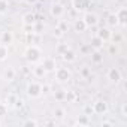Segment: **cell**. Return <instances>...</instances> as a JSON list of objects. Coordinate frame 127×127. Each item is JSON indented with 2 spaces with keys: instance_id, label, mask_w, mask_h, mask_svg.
Masks as SVG:
<instances>
[{
  "instance_id": "cell-34",
  "label": "cell",
  "mask_w": 127,
  "mask_h": 127,
  "mask_svg": "<svg viewBox=\"0 0 127 127\" xmlns=\"http://www.w3.org/2000/svg\"><path fill=\"white\" fill-rule=\"evenodd\" d=\"M39 123L36 121V120H32V118H29V120H26V121H23L21 123V126H37Z\"/></svg>"
},
{
  "instance_id": "cell-17",
  "label": "cell",
  "mask_w": 127,
  "mask_h": 127,
  "mask_svg": "<svg viewBox=\"0 0 127 127\" xmlns=\"http://www.w3.org/2000/svg\"><path fill=\"white\" fill-rule=\"evenodd\" d=\"M91 61L94 63V64H99V63L103 61V54L100 52V49H94L91 52Z\"/></svg>"
},
{
  "instance_id": "cell-29",
  "label": "cell",
  "mask_w": 127,
  "mask_h": 127,
  "mask_svg": "<svg viewBox=\"0 0 127 127\" xmlns=\"http://www.w3.org/2000/svg\"><path fill=\"white\" fill-rule=\"evenodd\" d=\"M58 29H60L63 33H66V32L69 30V24H67V21H64V20H60V23H58Z\"/></svg>"
},
{
  "instance_id": "cell-10",
  "label": "cell",
  "mask_w": 127,
  "mask_h": 127,
  "mask_svg": "<svg viewBox=\"0 0 127 127\" xmlns=\"http://www.w3.org/2000/svg\"><path fill=\"white\" fill-rule=\"evenodd\" d=\"M2 78H3V81H6V82H14L15 78H17V70L9 66V67H6V69L3 70Z\"/></svg>"
},
{
  "instance_id": "cell-7",
  "label": "cell",
  "mask_w": 127,
  "mask_h": 127,
  "mask_svg": "<svg viewBox=\"0 0 127 127\" xmlns=\"http://www.w3.org/2000/svg\"><path fill=\"white\" fill-rule=\"evenodd\" d=\"M49 12H51V15L54 18H61L63 15H64V6H63L61 3H58V2H54L51 5V8H49Z\"/></svg>"
},
{
  "instance_id": "cell-42",
  "label": "cell",
  "mask_w": 127,
  "mask_h": 127,
  "mask_svg": "<svg viewBox=\"0 0 127 127\" xmlns=\"http://www.w3.org/2000/svg\"><path fill=\"white\" fill-rule=\"evenodd\" d=\"M102 126H114V121H102Z\"/></svg>"
},
{
  "instance_id": "cell-45",
  "label": "cell",
  "mask_w": 127,
  "mask_h": 127,
  "mask_svg": "<svg viewBox=\"0 0 127 127\" xmlns=\"http://www.w3.org/2000/svg\"><path fill=\"white\" fill-rule=\"evenodd\" d=\"M0 126H2V121H0Z\"/></svg>"
},
{
  "instance_id": "cell-4",
  "label": "cell",
  "mask_w": 127,
  "mask_h": 127,
  "mask_svg": "<svg viewBox=\"0 0 127 127\" xmlns=\"http://www.w3.org/2000/svg\"><path fill=\"white\" fill-rule=\"evenodd\" d=\"M55 79L58 82H67L72 78V73L67 67H55Z\"/></svg>"
},
{
  "instance_id": "cell-43",
  "label": "cell",
  "mask_w": 127,
  "mask_h": 127,
  "mask_svg": "<svg viewBox=\"0 0 127 127\" xmlns=\"http://www.w3.org/2000/svg\"><path fill=\"white\" fill-rule=\"evenodd\" d=\"M88 49H91V48H90V45H87V46H82V52H87Z\"/></svg>"
},
{
  "instance_id": "cell-20",
  "label": "cell",
  "mask_w": 127,
  "mask_h": 127,
  "mask_svg": "<svg viewBox=\"0 0 127 127\" xmlns=\"http://www.w3.org/2000/svg\"><path fill=\"white\" fill-rule=\"evenodd\" d=\"M90 123H91V121H90V117H88V115H85V114H82V115L75 121V124H76V126H90Z\"/></svg>"
},
{
  "instance_id": "cell-32",
  "label": "cell",
  "mask_w": 127,
  "mask_h": 127,
  "mask_svg": "<svg viewBox=\"0 0 127 127\" xmlns=\"http://www.w3.org/2000/svg\"><path fill=\"white\" fill-rule=\"evenodd\" d=\"M8 114V105L0 102V117H5Z\"/></svg>"
},
{
  "instance_id": "cell-40",
  "label": "cell",
  "mask_w": 127,
  "mask_h": 127,
  "mask_svg": "<svg viewBox=\"0 0 127 127\" xmlns=\"http://www.w3.org/2000/svg\"><path fill=\"white\" fill-rule=\"evenodd\" d=\"M48 91H49V85H42V94H45Z\"/></svg>"
},
{
  "instance_id": "cell-11",
  "label": "cell",
  "mask_w": 127,
  "mask_h": 127,
  "mask_svg": "<svg viewBox=\"0 0 127 127\" xmlns=\"http://www.w3.org/2000/svg\"><path fill=\"white\" fill-rule=\"evenodd\" d=\"M96 36H97V37H100L103 42H108V40H111L112 32H111V29H109V27H100V29L96 32Z\"/></svg>"
},
{
  "instance_id": "cell-18",
  "label": "cell",
  "mask_w": 127,
  "mask_h": 127,
  "mask_svg": "<svg viewBox=\"0 0 127 127\" xmlns=\"http://www.w3.org/2000/svg\"><path fill=\"white\" fill-rule=\"evenodd\" d=\"M73 27H75V32H78V33H84V32L88 29L82 18H81V20H76V21H75V24H73Z\"/></svg>"
},
{
  "instance_id": "cell-6",
  "label": "cell",
  "mask_w": 127,
  "mask_h": 127,
  "mask_svg": "<svg viewBox=\"0 0 127 127\" xmlns=\"http://www.w3.org/2000/svg\"><path fill=\"white\" fill-rule=\"evenodd\" d=\"M91 106H93V112L97 114V115H105L109 111V106L105 100H96Z\"/></svg>"
},
{
  "instance_id": "cell-36",
  "label": "cell",
  "mask_w": 127,
  "mask_h": 127,
  "mask_svg": "<svg viewBox=\"0 0 127 127\" xmlns=\"http://www.w3.org/2000/svg\"><path fill=\"white\" fill-rule=\"evenodd\" d=\"M121 117L123 118H127V103H123L121 105Z\"/></svg>"
},
{
  "instance_id": "cell-38",
  "label": "cell",
  "mask_w": 127,
  "mask_h": 127,
  "mask_svg": "<svg viewBox=\"0 0 127 127\" xmlns=\"http://www.w3.org/2000/svg\"><path fill=\"white\" fill-rule=\"evenodd\" d=\"M111 39H114V43H120L121 42V34H118V33L117 34H112Z\"/></svg>"
},
{
  "instance_id": "cell-31",
  "label": "cell",
  "mask_w": 127,
  "mask_h": 127,
  "mask_svg": "<svg viewBox=\"0 0 127 127\" xmlns=\"http://www.w3.org/2000/svg\"><path fill=\"white\" fill-rule=\"evenodd\" d=\"M82 114H85V115H88V117H90L91 114H94V112H93V106H91V105H85V106L82 108Z\"/></svg>"
},
{
  "instance_id": "cell-30",
  "label": "cell",
  "mask_w": 127,
  "mask_h": 127,
  "mask_svg": "<svg viewBox=\"0 0 127 127\" xmlns=\"http://www.w3.org/2000/svg\"><path fill=\"white\" fill-rule=\"evenodd\" d=\"M108 52L109 54H117L118 52V46H117V43H109V46H108Z\"/></svg>"
},
{
  "instance_id": "cell-15",
  "label": "cell",
  "mask_w": 127,
  "mask_h": 127,
  "mask_svg": "<svg viewBox=\"0 0 127 127\" xmlns=\"http://www.w3.org/2000/svg\"><path fill=\"white\" fill-rule=\"evenodd\" d=\"M34 23H36V15H34V14L27 12V14L23 15V24H26V26H33Z\"/></svg>"
},
{
  "instance_id": "cell-22",
  "label": "cell",
  "mask_w": 127,
  "mask_h": 127,
  "mask_svg": "<svg viewBox=\"0 0 127 127\" xmlns=\"http://www.w3.org/2000/svg\"><path fill=\"white\" fill-rule=\"evenodd\" d=\"M9 12V2L8 0H0V15H6Z\"/></svg>"
},
{
  "instance_id": "cell-27",
  "label": "cell",
  "mask_w": 127,
  "mask_h": 127,
  "mask_svg": "<svg viewBox=\"0 0 127 127\" xmlns=\"http://www.w3.org/2000/svg\"><path fill=\"white\" fill-rule=\"evenodd\" d=\"M69 48H70V46H69L67 43H58V45H57V48H55V51H57V54H60V55H61L63 52H66Z\"/></svg>"
},
{
  "instance_id": "cell-1",
  "label": "cell",
  "mask_w": 127,
  "mask_h": 127,
  "mask_svg": "<svg viewBox=\"0 0 127 127\" xmlns=\"http://www.w3.org/2000/svg\"><path fill=\"white\" fill-rule=\"evenodd\" d=\"M24 57L29 63H32V64H36V63L40 61L42 58V51L37 45H29L24 51Z\"/></svg>"
},
{
  "instance_id": "cell-35",
  "label": "cell",
  "mask_w": 127,
  "mask_h": 127,
  "mask_svg": "<svg viewBox=\"0 0 127 127\" xmlns=\"http://www.w3.org/2000/svg\"><path fill=\"white\" fill-rule=\"evenodd\" d=\"M23 29H24V33H26V34L34 33V32H33V26H26V24H23Z\"/></svg>"
},
{
  "instance_id": "cell-23",
  "label": "cell",
  "mask_w": 127,
  "mask_h": 127,
  "mask_svg": "<svg viewBox=\"0 0 127 127\" xmlns=\"http://www.w3.org/2000/svg\"><path fill=\"white\" fill-rule=\"evenodd\" d=\"M54 99L57 102H63V100H66V91L64 90H57L54 93Z\"/></svg>"
},
{
  "instance_id": "cell-28",
  "label": "cell",
  "mask_w": 127,
  "mask_h": 127,
  "mask_svg": "<svg viewBox=\"0 0 127 127\" xmlns=\"http://www.w3.org/2000/svg\"><path fill=\"white\" fill-rule=\"evenodd\" d=\"M79 75H81L84 79H87V78H90V76H91V70H90L88 67H85V66H84V67H81V69H79Z\"/></svg>"
},
{
  "instance_id": "cell-21",
  "label": "cell",
  "mask_w": 127,
  "mask_h": 127,
  "mask_svg": "<svg viewBox=\"0 0 127 127\" xmlns=\"http://www.w3.org/2000/svg\"><path fill=\"white\" fill-rule=\"evenodd\" d=\"M9 55V49H8V45H3L0 43V61H5Z\"/></svg>"
},
{
  "instance_id": "cell-3",
  "label": "cell",
  "mask_w": 127,
  "mask_h": 127,
  "mask_svg": "<svg viewBox=\"0 0 127 127\" xmlns=\"http://www.w3.org/2000/svg\"><path fill=\"white\" fill-rule=\"evenodd\" d=\"M106 79L111 82V84H120L121 82V79H123V76H121V72H120V69L118 67H109L108 69V72H106Z\"/></svg>"
},
{
  "instance_id": "cell-14",
  "label": "cell",
  "mask_w": 127,
  "mask_h": 127,
  "mask_svg": "<svg viewBox=\"0 0 127 127\" xmlns=\"http://www.w3.org/2000/svg\"><path fill=\"white\" fill-rule=\"evenodd\" d=\"M103 43H105V42H103L100 37H97V36L94 34V36L90 39V43H88V45H90L91 49H102V48H103Z\"/></svg>"
},
{
  "instance_id": "cell-13",
  "label": "cell",
  "mask_w": 127,
  "mask_h": 127,
  "mask_svg": "<svg viewBox=\"0 0 127 127\" xmlns=\"http://www.w3.org/2000/svg\"><path fill=\"white\" fill-rule=\"evenodd\" d=\"M14 42V33L9 32V30H5L2 32V34H0V43H3V45H11Z\"/></svg>"
},
{
  "instance_id": "cell-5",
  "label": "cell",
  "mask_w": 127,
  "mask_h": 127,
  "mask_svg": "<svg viewBox=\"0 0 127 127\" xmlns=\"http://www.w3.org/2000/svg\"><path fill=\"white\" fill-rule=\"evenodd\" d=\"M72 6L76 12H87L91 6V0H72Z\"/></svg>"
},
{
  "instance_id": "cell-41",
  "label": "cell",
  "mask_w": 127,
  "mask_h": 127,
  "mask_svg": "<svg viewBox=\"0 0 127 127\" xmlns=\"http://www.w3.org/2000/svg\"><path fill=\"white\" fill-rule=\"evenodd\" d=\"M24 2H26V3H29V5H36L39 0H24Z\"/></svg>"
},
{
  "instance_id": "cell-39",
  "label": "cell",
  "mask_w": 127,
  "mask_h": 127,
  "mask_svg": "<svg viewBox=\"0 0 127 127\" xmlns=\"http://www.w3.org/2000/svg\"><path fill=\"white\" fill-rule=\"evenodd\" d=\"M63 34H64V33H63V32H61V30H60L58 27H57V29L54 30V36H55V37H61Z\"/></svg>"
},
{
  "instance_id": "cell-19",
  "label": "cell",
  "mask_w": 127,
  "mask_h": 127,
  "mask_svg": "<svg viewBox=\"0 0 127 127\" xmlns=\"http://www.w3.org/2000/svg\"><path fill=\"white\" fill-rule=\"evenodd\" d=\"M46 73H48V72L43 69V66H42V64H36V66L33 67V75H34L36 78H43Z\"/></svg>"
},
{
  "instance_id": "cell-24",
  "label": "cell",
  "mask_w": 127,
  "mask_h": 127,
  "mask_svg": "<svg viewBox=\"0 0 127 127\" xmlns=\"http://www.w3.org/2000/svg\"><path fill=\"white\" fill-rule=\"evenodd\" d=\"M64 115H66V111L63 109V108H55L54 109V118H57V120H61V118H64Z\"/></svg>"
},
{
  "instance_id": "cell-9",
  "label": "cell",
  "mask_w": 127,
  "mask_h": 127,
  "mask_svg": "<svg viewBox=\"0 0 127 127\" xmlns=\"http://www.w3.org/2000/svg\"><path fill=\"white\" fill-rule=\"evenodd\" d=\"M82 20L87 24V27H96L99 24V17L96 14H93V12H85V15H84Z\"/></svg>"
},
{
  "instance_id": "cell-8",
  "label": "cell",
  "mask_w": 127,
  "mask_h": 127,
  "mask_svg": "<svg viewBox=\"0 0 127 127\" xmlns=\"http://www.w3.org/2000/svg\"><path fill=\"white\" fill-rule=\"evenodd\" d=\"M115 15H117V20H118V26L126 27V24H127V8L126 6H121L115 12Z\"/></svg>"
},
{
  "instance_id": "cell-37",
  "label": "cell",
  "mask_w": 127,
  "mask_h": 127,
  "mask_svg": "<svg viewBox=\"0 0 127 127\" xmlns=\"http://www.w3.org/2000/svg\"><path fill=\"white\" fill-rule=\"evenodd\" d=\"M24 106V102L21 100V99H17V102L14 103V108H17V109H21Z\"/></svg>"
},
{
  "instance_id": "cell-44",
  "label": "cell",
  "mask_w": 127,
  "mask_h": 127,
  "mask_svg": "<svg viewBox=\"0 0 127 127\" xmlns=\"http://www.w3.org/2000/svg\"><path fill=\"white\" fill-rule=\"evenodd\" d=\"M15 2H24V0H15Z\"/></svg>"
},
{
  "instance_id": "cell-25",
  "label": "cell",
  "mask_w": 127,
  "mask_h": 127,
  "mask_svg": "<svg viewBox=\"0 0 127 127\" xmlns=\"http://www.w3.org/2000/svg\"><path fill=\"white\" fill-rule=\"evenodd\" d=\"M17 99H18V96H17L15 93H9V94L6 96V105H8V106H14V103L17 102Z\"/></svg>"
},
{
  "instance_id": "cell-12",
  "label": "cell",
  "mask_w": 127,
  "mask_h": 127,
  "mask_svg": "<svg viewBox=\"0 0 127 127\" xmlns=\"http://www.w3.org/2000/svg\"><path fill=\"white\" fill-rule=\"evenodd\" d=\"M40 64L43 66V69H45L46 72H54V70H55V67H57V63H55V60H54V58H51V57H46V58H43Z\"/></svg>"
},
{
  "instance_id": "cell-16",
  "label": "cell",
  "mask_w": 127,
  "mask_h": 127,
  "mask_svg": "<svg viewBox=\"0 0 127 127\" xmlns=\"http://www.w3.org/2000/svg\"><path fill=\"white\" fill-rule=\"evenodd\" d=\"M61 57H63V60H64V61H67V63H73L75 60H76V54L69 48L66 52H63L61 54Z\"/></svg>"
},
{
  "instance_id": "cell-26",
  "label": "cell",
  "mask_w": 127,
  "mask_h": 127,
  "mask_svg": "<svg viewBox=\"0 0 127 127\" xmlns=\"http://www.w3.org/2000/svg\"><path fill=\"white\" fill-rule=\"evenodd\" d=\"M108 24H109L111 27H115V26H118V20H117V15H115V12H112V14H109V15H108Z\"/></svg>"
},
{
  "instance_id": "cell-2",
  "label": "cell",
  "mask_w": 127,
  "mask_h": 127,
  "mask_svg": "<svg viewBox=\"0 0 127 127\" xmlns=\"http://www.w3.org/2000/svg\"><path fill=\"white\" fill-rule=\"evenodd\" d=\"M27 96L30 99H39L42 96V84L33 81V82H29L27 84V90H26Z\"/></svg>"
},
{
  "instance_id": "cell-33",
  "label": "cell",
  "mask_w": 127,
  "mask_h": 127,
  "mask_svg": "<svg viewBox=\"0 0 127 127\" xmlns=\"http://www.w3.org/2000/svg\"><path fill=\"white\" fill-rule=\"evenodd\" d=\"M75 99H76V94L73 91H66V100L67 102H73Z\"/></svg>"
}]
</instances>
